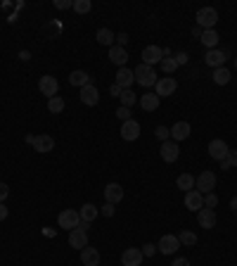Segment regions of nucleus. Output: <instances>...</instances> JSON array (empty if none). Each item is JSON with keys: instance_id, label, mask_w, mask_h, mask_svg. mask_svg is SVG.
<instances>
[{"instance_id": "f8f14e48", "label": "nucleus", "mask_w": 237, "mask_h": 266, "mask_svg": "<svg viewBox=\"0 0 237 266\" xmlns=\"http://www.w3.org/2000/svg\"><path fill=\"white\" fill-rule=\"evenodd\" d=\"M138 136H140V124H138L136 119H128L121 124V138L124 140H138Z\"/></svg>"}, {"instance_id": "f704fd0d", "label": "nucleus", "mask_w": 237, "mask_h": 266, "mask_svg": "<svg viewBox=\"0 0 237 266\" xmlns=\"http://www.w3.org/2000/svg\"><path fill=\"white\" fill-rule=\"evenodd\" d=\"M92 3L90 0H74V10L78 12V15H86V12H90Z\"/></svg>"}, {"instance_id": "6e6552de", "label": "nucleus", "mask_w": 237, "mask_h": 266, "mask_svg": "<svg viewBox=\"0 0 237 266\" xmlns=\"http://www.w3.org/2000/svg\"><path fill=\"white\" fill-rule=\"evenodd\" d=\"M38 88L43 95H48V100L50 98H55L57 91H60V83H57L55 76H40V81H38Z\"/></svg>"}, {"instance_id": "e433bc0d", "label": "nucleus", "mask_w": 237, "mask_h": 266, "mask_svg": "<svg viewBox=\"0 0 237 266\" xmlns=\"http://www.w3.org/2000/svg\"><path fill=\"white\" fill-rule=\"evenodd\" d=\"M154 133H156V138H159L162 143H166V140L171 138V129H166V126H156Z\"/></svg>"}, {"instance_id": "6ab92c4d", "label": "nucleus", "mask_w": 237, "mask_h": 266, "mask_svg": "<svg viewBox=\"0 0 237 266\" xmlns=\"http://www.w3.org/2000/svg\"><path fill=\"white\" fill-rule=\"evenodd\" d=\"M185 138H190V124H188V121H176L174 129H171V140H174V143H180Z\"/></svg>"}, {"instance_id": "c9c22d12", "label": "nucleus", "mask_w": 237, "mask_h": 266, "mask_svg": "<svg viewBox=\"0 0 237 266\" xmlns=\"http://www.w3.org/2000/svg\"><path fill=\"white\" fill-rule=\"evenodd\" d=\"M216 204H218V197H216L214 193L204 195V207H206V209H216Z\"/></svg>"}, {"instance_id": "f03ea898", "label": "nucleus", "mask_w": 237, "mask_h": 266, "mask_svg": "<svg viewBox=\"0 0 237 266\" xmlns=\"http://www.w3.org/2000/svg\"><path fill=\"white\" fill-rule=\"evenodd\" d=\"M194 188H197V193H202V195L214 193V188H216V174H214V171H202V174L194 178Z\"/></svg>"}, {"instance_id": "20e7f679", "label": "nucleus", "mask_w": 237, "mask_h": 266, "mask_svg": "<svg viewBox=\"0 0 237 266\" xmlns=\"http://www.w3.org/2000/svg\"><path fill=\"white\" fill-rule=\"evenodd\" d=\"M26 143L28 145H34V150L36 152H52V147H55V140L50 136H46V133H40V136H26Z\"/></svg>"}, {"instance_id": "864d4df0", "label": "nucleus", "mask_w": 237, "mask_h": 266, "mask_svg": "<svg viewBox=\"0 0 237 266\" xmlns=\"http://www.w3.org/2000/svg\"><path fill=\"white\" fill-rule=\"evenodd\" d=\"M235 69H237V57H235Z\"/></svg>"}, {"instance_id": "c03bdc74", "label": "nucleus", "mask_w": 237, "mask_h": 266, "mask_svg": "<svg viewBox=\"0 0 237 266\" xmlns=\"http://www.w3.org/2000/svg\"><path fill=\"white\" fill-rule=\"evenodd\" d=\"M228 162H230V166H237V150H230L228 152Z\"/></svg>"}, {"instance_id": "412c9836", "label": "nucleus", "mask_w": 237, "mask_h": 266, "mask_svg": "<svg viewBox=\"0 0 237 266\" xmlns=\"http://www.w3.org/2000/svg\"><path fill=\"white\" fill-rule=\"evenodd\" d=\"M197 221H200L202 228H214V226H216V211L204 207V209L197 211Z\"/></svg>"}, {"instance_id": "a878e982", "label": "nucleus", "mask_w": 237, "mask_h": 266, "mask_svg": "<svg viewBox=\"0 0 237 266\" xmlns=\"http://www.w3.org/2000/svg\"><path fill=\"white\" fill-rule=\"evenodd\" d=\"M78 214H81V221H88V223H92V221L100 216V209H98L95 204H90V202H88V204H83V207H81V211H78Z\"/></svg>"}, {"instance_id": "7c9ffc66", "label": "nucleus", "mask_w": 237, "mask_h": 266, "mask_svg": "<svg viewBox=\"0 0 237 266\" xmlns=\"http://www.w3.org/2000/svg\"><path fill=\"white\" fill-rule=\"evenodd\" d=\"M118 100H121V107H128V110H130V107H133V105L138 102V98H136V93L128 88V91H121Z\"/></svg>"}, {"instance_id": "3c124183", "label": "nucleus", "mask_w": 237, "mask_h": 266, "mask_svg": "<svg viewBox=\"0 0 237 266\" xmlns=\"http://www.w3.org/2000/svg\"><path fill=\"white\" fill-rule=\"evenodd\" d=\"M192 34H194V36H202V34H204V29H202V27H194V29H192Z\"/></svg>"}, {"instance_id": "f257e3e1", "label": "nucleus", "mask_w": 237, "mask_h": 266, "mask_svg": "<svg viewBox=\"0 0 237 266\" xmlns=\"http://www.w3.org/2000/svg\"><path fill=\"white\" fill-rule=\"evenodd\" d=\"M133 74H136V81L140 83L142 88H152V86H156V72H154V67L138 65L136 69H133Z\"/></svg>"}, {"instance_id": "49530a36", "label": "nucleus", "mask_w": 237, "mask_h": 266, "mask_svg": "<svg viewBox=\"0 0 237 266\" xmlns=\"http://www.w3.org/2000/svg\"><path fill=\"white\" fill-rule=\"evenodd\" d=\"M171 266H190V261H188V259H185V257H178V259H176V261H174V264H171Z\"/></svg>"}, {"instance_id": "ea45409f", "label": "nucleus", "mask_w": 237, "mask_h": 266, "mask_svg": "<svg viewBox=\"0 0 237 266\" xmlns=\"http://www.w3.org/2000/svg\"><path fill=\"white\" fill-rule=\"evenodd\" d=\"M55 8L57 10H66V8H74L72 0H55Z\"/></svg>"}, {"instance_id": "a211bd4d", "label": "nucleus", "mask_w": 237, "mask_h": 266, "mask_svg": "<svg viewBox=\"0 0 237 266\" xmlns=\"http://www.w3.org/2000/svg\"><path fill=\"white\" fill-rule=\"evenodd\" d=\"M69 245H72L74 249H83L88 247V233L81 228H74L72 233H69Z\"/></svg>"}, {"instance_id": "09e8293b", "label": "nucleus", "mask_w": 237, "mask_h": 266, "mask_svg": "<svg viewBox=\"0 0 237 266\" xmlns=\"http://www.w3.org/2000/svg\"><path fill=\"white\" fill-rule=\"evenodd\" d=\"M110 93H112V95H114V98H118V95H121V88H118L116 83H114V86H112V88H110Z\"/></svg>"}, {"instance_id": "473e14b6", "label": "nucleus", "mask_w": 237, "mask_h": 266, "mask_svg": "<svg viewBox=\"0 0 237 266\" xmlns=\"http://www.w3.org/2000/svg\"><path fill=\"white\" fill-rule=\"evenodd\" d=\"M159 67H162V72H164V74H174L176 69H178V65H176L174 57H164V60L159 62Z\"/></svg>"}, {"instance_id": "f3484780", "label": "nucleus", "mask_w": 237, "mask_h": 266, "mask_svg": "<svg viewBox=\"0 0 237 266\" xmlns=\"http://www.w3.org/2000/svg\"><path fill=\"white\" fill-rule=\"evenodd\" d=\"M185 207H188L190 211L204 209V195L197 193V190H190V193H185Z\"/></svg>"}, {"instance_id": "9b49d317", "label": "nucleus", "mask_w": 237, "mask_h": 266, "mask_svg": "<svg viewBox=\"0 0 237 266\" xmlns=\"http://www.w3.org/2000/svg\"><path fill=\"white\" fill-rule=\"evenodd\" d=\"M228 145H226V140H211L209 143V155L211 159H216V162H223V159H228Z\"/></svg>"}, {"instance_id": "de8ad7c7", "label": "nucleus", "mask_w": 237, "mask_h": 266, "mask_svg": "<svg viewBox=\"0 0 237 266\" xmlns=\"http://www.w3.org/2000/svg\"><path fill=\"white\" fill-rule=\"evenodd\" d=\"M116 41H118V46L124 48V46L128 43V34H118V36H116Z\"/></svg>"}, {"instance_id": "72a5a7b5", "label": "nucleus", "mask_w": 237, "mask_h": 266, "mask_svg": "<svg viewBox=\"0 0 237 266\" xmlns=\"http://www.w3.org/2000/svg\"><path fill=\"white\" fill-rule=\"evenodd\" d=\"M178 240H180V245H188V247H192V245L197 242V235H194L192 230H182L180 235H178Z\"/></svg>"}, {"instance_id": "c85d7f7f", "label": "nucleus", "mask_w": 237, "mask_h": 266, "mask_svg": "<svg viewBox=\"0 0 237 266\" xmlns=\"http://www.w3.org/2000/svg\"><path fill=\"white\" fill-rule=\"evenodd\" d=\"M114 41H116V36L112 34L110 29H98V43L100 46H114Z\"/></svg>"}, {"instance_id": "58836bf2", "label": "nucleus", "mask_w": 237, "mask_h": 266, "mask_svg": "<svg viewBox=\"0 0 237 266\" xmlns=\"http://www.w3.org/2000/svg\"><path fill=\"white\" fill-rule=\"evenodd\" d=\"M174 60H176V65H178V67H182V65H188L190 55H188V53H178V55H176Z\"/></svg>"}, {"instance_id": "39448f33", "label": "nucleus", "mask_w": 237, "mask_h": 266, "mask_svg": "<svg viewBox=\"0 0 237 266\" xmlns=\"http://www.w3.org/2000/svg\"><path fill=\"white\" fill-rule=\"evenodd\" d=\"M57 223H60V228L74 230V228H78V223H81V214H78L76 209H64L62 214H60Z\"/></svg>"}, {"instance_id": "a19ab883", "label": "nucleus", "mask_w": 237, "mask_h": 266, "mask_svg": "<svg viewBox=\"0 0 237 266\" xmlns=\"http://www.w3.org/2000/svg\"><path fill=\"white\" fill-rule=\"evenodd\" d=\"M154 252H156L154 245H142V257H152Z\"/></svg>"}, {"instance_id": "9d476101", "label": "nucleus", "mask_w": 237, "mask_h": 266, "mask_svg": "<svg viewBox=\"0 0 237 266\" xmlns=\"http://www.w3.org/2000/svg\"><path fill=\"white\" fill-rule=\"evenodd\" d=\"M78 98H81L83 105H88V107H95V105L100 102V91H98L92 83H88V86H83V88H81V95H78Z\"/></svg>"}, {"instance_id": "cd10ccee", "label": "nucleus", "mask_w": 237, "mask_h": 266, "mask_svg": "<svg viewBox=\"0 0 237 266\" xmlns=\"http://www.w3.org/2000/svg\"><path fill=\"white\" fill-rule=\"evenodd\" d=\"M202 43L209 48V50H214L216 43H218V34H216V29H206V31L202 34Z\"/></svg>"}, {"instance_id": "37998d69", "label": "nucleus", "mask_w": 237, "mask_h": 266, "mask_svg": "<svg viewBox=\"0 0 237 266\" xmlns=\"http://www.w3.org/2000/svg\"><path fill=\"white\" fill-rule=\"evenodd\" d=\"M10 195V188L5 183H0V202H5V197Z\"/></svg>"}, {"instance_id": "393cba45", "label": "nucleus", "mask_w": 237, "mask_h": 266, "mask_svg": "<svg viewBox=\"0 0 237 266\" xmlns=\"http://www.w3.org/2000/svg\"><path fill=\"white\" fill-rule=\"evenodd\" d=\"M69 83L76 86V88H83V86H88V83H90V76H88L86 72H81V69H76V72L69 74Z\"/></svg>"}, {"instance_id": "79ce46f5", "label": "nucleus", "mask_w": 237, "mask_h": 266, "mask_svg": "<svg viewBox=\"0 0 237 266\" xmlns=\"http://www.w3.org/2000/svg\"><path fill=\"white\" fill-rule=\"evenodd\" d=\"M102 214H104V216H114V204H110V202H107V204L102 207Z\"/></svg>"}, {"instance_id": "c756f323", "label": "nucleus", "mask_w": 237, "mask_h": 266, "mask_svg": "<svg viewBox=\"0 0 237 266\" xmlns=\"http://www.w3.org/2000/svg\"><path fill=\"white\" fill-rule=\"evenodd\" d=\"M230 76H232V74H230L226 67H218V69H214V83H216V86H226V83L230 81Z\"/></svg>"}, {"instance_id": "423d86ee", "label": "nucleus", "mask_w": 237, "mask_h": 266, "mask_svg": "<svg viewBox=\"0 0 237 266\" xmlns=\"http://www.w3.org/2000/svg\"><path fill=\"white\" fill-rule=\"evenodd\" d=\"M176 88H178V81H176L174 76H164V79H159V81H156V95H159V98H168V95H174Z\"/></svg>"}, {"instance_id": "603ef678", "label": "nucleus", "mask_w": 237, "mask_h": 266, "mask_svg": "<svg viewBox=\"0 0 237 266\" xmlns=\"http://www.w3.org/2000/svg\"><path fill=\"white\" fill-rule=\"evenodd\" d=\"M230 209L237 211V197H232V200H230Z\"/></svg>"}, {"instance_id": "4c0bfd02", "label": "nucleus", "mask_w": 237, "mask_h": 266, "mask_svg": "<svg viewBox=\"0 0 237 266\" xmlns=\"http://www.w3.org/2000/svg\"><path fill=\"white\" fill-rule=\"evenodd\" d=\"M116 117L121 121H128V119H130V110H128V107H118V110H116Z\"/></svg>"}, {"instance_id": "4be33fe9", "label": "nucleus", "mask_w": 237, "mask_h": 266, "mask_svg": "<svg viewBox=\"0 0 237 266\" xmlns=\"http://www.w3.org/2000/svg\"><path fill=\"white\" fill-rule=\"evenodd\" d=\"M81 261H83V266H100V252L95 247H83Z\"/></svg>"}, {"instance_id": "a18cd8bd", "label": "nucleus", "mask_w": 237, "mask_h": 266, "mask_svg": "<svg viewBox=\"0 0 237 266\" xmlns=\"http://www.w3.org/2000/svg\"><path fill=\"white\" fill-rule=\"evenodd\" d=\"M8 219V207H5V202H0V221Z\"/></svg>"}, {"instance_id": "dca6fc26", "label": "nucleus", "mask_w": 237, "mask_h": 266, "mask_svg": "<svg viewBox=\"0 0 237 266\" xmlns=\"http://www.w3.org/2000/svg\"><path fill=\"white\" fill-rule=\"evenodd\" d=\"M159 252L162 254H174L176 249L180 247V240H178V235H164V238L159 240Z\"/></svg>"}, {"instance_id": "2eb2a0df", "label": "nucleus", "mask_w": 237, "mask_h": 266, "mask_svg": "<svg viewBox=\"0 0 237 266\" xmlns=\"http://www.w3.org/2000/svg\"><path fill=\"white\" fill-rule=\"evenodd\" d=\"M159 152H162V159H164V162H168V164H171V162H176V159H178V155H180L178 143H174V140H166V143H162V150H159Z\"/></svg>"}, {"instance_id": "4468645a", "label": "nucleus", "mask_w": 237, "mask_h": 266, "mask_svg": "<svg viewBox=\"0 0 237 266\" xmlns=\"http://www.w3.org/2000/svg\"><path fill=\"white\" fill-rule=\"evenodd\" d=\"M133 83H136V74L130 72V69H126V67H121L116 72V86L121 91H128Z\"/></svg>"}, {"instance_id": "b1692460", "label": "nucleus", "mask_w": 237, "mask_h": 266, "mask_svg": "<svg viewBox=\"0 0 237 266\" xmlns=\"http://www.w3.org/2000/svg\"><path fill=\"white\" fill-rule=\"evenodd\" d=\"M110 60L121 69V67H126V62H128V53L121 46H112L110 48Z\"/></svg>"}, {"instance_id": "aec40b11", "label": "nucleus", "mask_w": 237, "mask_h": 266, "mask_svg": "<svg viewBox=\"0 0 237 266\" xmlns=\"http://www.w3.org/2000/svg\"><path fill=\"white\" fill-rule=\"evenodd\" d=\"M104 200L110 202V204H118V202L124 200V188L118 183H110L104 188Z\"/></svg>"}, {"instance_id": "ddd939ff", "label": "nucleus", "mask_w": 237, "mask_h": 266, "mask_svg": "<svg viewBox=\"0 0 237 266\" xmlns=\"http://www.w3.org/2000/svg\"><path fill=\"white\" fill-rule=\"evenodd\" d=\"M226 60H228V53H226V50H216V48H214V50H209V53L204 55V62H206L209 67H214V69L223 67V62H226Z\"/></svg>"}, {"instance_id": "8fccbe9b", "label": "nucleus", "mask_w": 237, "mask_h": 266, "mask_svg": "<svg viewBox=\"0 0 237 266\" xmlns=\"http://www.w3.org/2000/svg\"><path fill=\"white\" fill-rule=\"evenodd\" d=\"M78 228H81V230H86V233H88V228H90V223H88V221H81V223H78Z\"/></svg>"}, {"instance_id": "0eeeda50", "label": "nucleus", "mask_w": 237, "mask_h": 266, "mask_svg": "<svg viewBox=\"0 0 237 266\" xmlns=\"http://www.w3.org/2000/svg\"><path fill=\"white\" fill-rule=\"evenodd\" d=\"M162 60H164V50L159 46H147L145 50H142V65L154 67L156 62H162Z\"/></svg>"}, {"instance_id": "1a4fd4ad", "label": "nucleus", "mask_w": 237, "mask_h": 266, "mask_svg": "<svg viewBox=\"0 0 237 266\" xmlns=\"http://www.w3.org/2000/svg\"><path fill=\"white\" fill-rule=\"evenodd\" d=\"M142 249L140 247H128L124 249V254H121V264L124 266H140L142 264Z\"/></svg>"}, {"instance_id": "7ed1b4c3", "label": "nucleus", "mask_w": 237, "mask_h": 266, "mask_svg": "<svg viewBox=\"0 0 237 266\" xmlns=\"http://www.w3.org/2000/svg\"><path fill=\"white\" fill-rule=\"evenodd\" d=\"M216 22H218V12H216L214 8L197 10V27H202L204 31H206V29H214L216 27Z\"/></svg>"}, {"instance_id": "2f4dec72", "label": "nucleus", "mask_w": 237, "mask_h": 266, "mask_svg": "<svg viewBox=\"0 0 237 266\" xmlns=\"http://www.w3.org/2000/svg\"><path fill=\"white\" fill-rule=\"evenodd\" d=\"M64 105H66V102H64L62 95H55V98H50V100H48V110L52 112V114H60V112L64 110Z\"/></svg>"}, {"instance_id": "5701e85b", "label": "nucleus", "mask_w": 237, "mask_h": 266, "mask_svg": "<svg viewBox=\"0 0 237 266\" xmlns=\"http://www.w3.org/2000/svg\"><path fill=\"white\" fill-rule=\"evenodd\" d=\"M159 102H162V98H159L156 93H145V95H140V107L145 112H154L156 107H159Z\"/></svg>"}, {"instance_id": "bb28decb", "label": "nucleus", "mask_w": 237, "mask_h": 266, "mask_svg": "<svg viewBox=\"0 0 237 266\" xmlns=\"http://www.w3.org/2000/svg\"><path fill=\"white\" fill-rule=\"evenodd\" d=\"M176 185H178L180 190H185V193H190V190H194V176L180 174L178 176V181H176Z\"/></svg>"}]
</instances>
